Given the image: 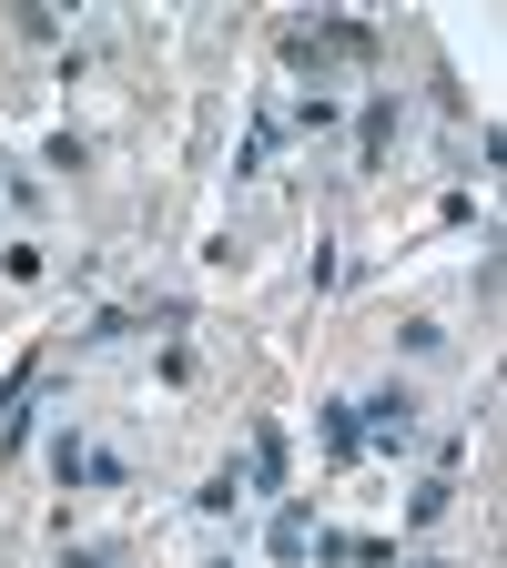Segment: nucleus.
I'll list each match as a JSON object with an SVG mask.
<instances>
[{
	"label": "nucleus",
	"mask_w": 507,
	"mask_h": 568,
	"mask_svg": "<svg viewBox=\"0 0 507 568\" xmlns=\"http://www.w3.org/2000/svg\"><path fill=\"white\" fill-rule=\"evenodd\" d=\"M284 61H295V71H335V61H376V21H305V31H284Z\"/></svg>",
	"instance_id": "f257e3e1"
},
{
	"label": "nucleus",
	"mask_w": 507,
	"mask_h": 568,
	"mask_svg": "<svg viewBox=\"0 0 507 568\" xmlns=\"http://www.w3.org/2000/svg\"><path fill=\"white\" fill-rule=\"evenodd\" d=\"M355 426H366V447H416V396L406 386H376L366 406H355Z\"/></svg>",
	"instance_id": "f03ea898"
},
{
	"label": "nucleus",
	"mask_w": 507,
	"mask_h": 568,
	"mask_svg": "<svg viewBox=\"0 0 507 568\" xmlns=\"http://www.w3.org/2000/svg\"><path fill=\"white\" fill-rule=\"evenodd\" d=\"M284 487V426H254V457H244V497H274Z\"/></svg>",
	"instance_id": "7ed1b4c3"
},
{
	"label": "nucleus",
	"mask_w": 507,
	"mask_h": 568,
	"mask_svg": "<svg viewBox=\"0 0 507 568\" xmlns=\"http://www.w3.org/2000/svg\"><path fill=\"white\" fill-rule=\"evenodd\" d=\"M325 416V457L335 467H355V457H366V426H355V396H335V406H315Z\"/></svg>",
	"instance_id": "20e7f679"
},
{
	"label": "nucleus",
	"mask_w": 507,
	"mask_h": 568,
	"mask_svg": "<svg viewBox=\"0 0 507 568\" xmlns=\"http://www.w3.org/2000/svg\"><path fill=\"white\" fill-rule=\"evenodd\" d=\"M447 508H457V477H447V467H437V477H416V487H406V528H437Z\"/></svg>",
	"instance_id": "39448f33"
},
{
	"label": "nucleus",
	"mask_w": 507,
	"mask_h": 568,
	"mask_svg": "<svg viewBox=\"0 0 507 568\" xmlns=\"http://www.w3.org/2000/svg\"><path fill=\"white\" fill-rule=\"evenodd\" d=\"M396 122H406V102H396V92H376V102H366V153H355L366 173L386 163V142H396Z\"/></svg>",
	"instance_id": "423d86ee"
},
{
	"label": "nucleus",
	"mask_w": 507,
	"mask_h": 568,
	"mask_svg": "<svg viewBox=\"0 0 507 568\" xmlns=\"http://www.w3.org/2000/svg\"><path fill=\"white\" fill-rule=\"evenodd\" d=\"M193 508H203V518H234V508H244V467H213V477L193 487Z\"/></svg>",
	"instance_id": "0eeeda50"
},
{
	"label": "nucleus",
	"mask_w": 507,
	"mask_h": 568,
	"mask_svg": "<svg viewBox=\"0 0 507 568\" xmlns=\"http://www.w3.org/2000/svg\"><path fill=\"white\" fill-rule=\"evenodd\" d=\"M305 548H315V518L284 497V508H274V558H305Z\"/></svg>",
	"instance_id": "6e6552de"
},
{
	"label": "nucleus",
	"mask_w": 507,
	"mask_h": 568,
	"mask_svg": "<svg viewBox=\"0 0 507 568\" xmlns=\"http://www.w3.org/2000/svg\"><path fill=\"white\" fill-rule=\"evenodd\" d=\"M274 142H284V112H254V132H244V173L274 163Z\"/></svg>",
	"instance_id": "1a4fd4ad"
},
{
	"label": "nucleus",
	"mask_w": 507,
	"mask_h": 568,
	"mask_svg": "<svg viewBox=\"0 0 507 568\" xmlns=\"http://www.w3.org/2000/svg\"><path fill=\"white\" fill-rule=\"evenodd\" d=\"M0 274H11V284H41V274H51V254L21 234V244H0Z\"/></svg>",
	"instance_id": "9d476101"
},
{
	"label": "nucleus",
	"mask_w": 507,
	"mask_h": 568,
	"mask_svg": "<svg viewBox=\"0 0 507 568\" xmlns=\"http://www.w3.org/2000/svg\"><path fill=\"white\" fill-rule=\"evenodd\" d=\"M396 345L416 355V366H426V355H447V335H437V325H426V315H406V335H396Z\"/></svg>",
	"instance_id": "9b49d317"
},
{
	"label": "nucleus",
	"mask_w": 507,
	"mask_h": 568,
	"mask_svg": "<svg viewBox=\"0 0 507 568\" xmlns=\"http://www.w3.org/2000/svg\"><path fill=\"white\" fill-rule=\"evenodd\" d=\"M21 41H61V11H51V0H21Z\"/></svg>",
	"instance_id": "f8f14e48"
},
{
	"label": "nucleus",
	"mask_w": 507,
	"mask_h": 568,
	"mask_svg": "<svg viewBox=\"0 0 507 568\" xmlns=\"http://www.w3.org/2000/svg\"><path fill=\"white\" fill-rule=\"evenodd\" d=\"M213 568H224V558H213Z\"/></svg>",
	"instance_id": "ddd939ff"
}]
</instances>
